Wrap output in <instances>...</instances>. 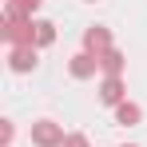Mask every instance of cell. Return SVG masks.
Returning a JSON list of instances; mask_svg holds the SVG:
<instances>
[{
	"label": "cell",
	"mask_w": 147,
	"mask_h": 147,
	"mask_svg": "<svg viewBox=\"0 0 147 147\" xmlns=\"http://www.w3.org/2000/svg\"><path fill=\"white\" fill-rule=\"evenodd\" d=\"M4 40H8V48L36 44V24L28 16H4Z\"/></svg>",
	"instance_id": "cell-1"
},
{
	"label": "cell",
	"mask_w": 147,
	"mask_h": 147,
	"mask_svg": "<svg viewBox=\"0 0 147 147\" xmlns=\"http://www.w3.org/2000/svg\"><path fill=\"white\" fill-rule=\"evenodd\" d=\"M64 127L60 123H52V119H40V123H32V143L36 147H64Z\"/></svg>",
	"instance_id": "cell-2"
},
{
	"label": "cell",
	"mask_w": 147,
	"mask_h": 147,
	"mask_svg": "<svg viewBox=\"0 0 147 147\" xmlns=\"http://www.w3.org/2000/svg\"><path fill=\"white\" fill-rule=\"evenodd\" d=\"M8 68H12V72H32V68H36V44L8 48Z\"/></svg>",
	"instance_id": "cell-3"
},
{
	"label": "cell",
	"mask_w": 147,
	"mask_h": 147,
	"mask_svg": "<svg viewBox=\"0 0 147 147\" xmlns=\"http://www.w3.org/2000/svg\"><path fill=\"white\" fill-rule=\"evenodd\" d=\"M107 48H111V32H107V28L92 24L88 32H84V52H92V56H103Z\"/></svg>",
	"instance_id": "cell-4"
},
{
	"label": "cell",
	"mask_w": 147,
	"mask_h": 147,
	"mask_svg": "<svg viewBox=\"0 0 147 147\" xmlns=\"http://www.w3.org/2000/svg\"><path fill=\"white\" fill-rule=\"evenodd\" d=\"M96 68H99V60L92 56V52H76L72 60H68V72H72L76 80H88V76H96Z\"/></svg>",
	"instance_id": "cell-5"
},
{
	"label": "cell",
	"mask_w": 147,
	"mask_h": 147,
	"mask_svg": "<svg viewBox=\"0 0 147 147\" xmlns=\"http://www.w3.org/2000/svg\"><path fill=\"white\" fill-rule=\"evenodd\" d=\"M99 103H107V107H119L123 103V76H107L99 84Z\"/></svg>",
	"instance_id": "cell-6"
},
{
	"label": "cell",
	"mask_w": 147,
	"mask_h": 147,
	"mask_svg": "<svg viewBox=\"0 0 147 147\" xmlns=\"http://www.w3.org/2000/svg\"><path fill=\"white\" fill-rule=\"evenodd\" d=\"M96 60H99V68L107 76H123V64H127V56H123L119 48H107L103 56H96Z\"/></svg>",
	"instance_id": "cell-7"
},
{
	"label": "cell",
	"mask_w": 147,
	"mask_h": 147,
	"mask_svg": "<svg viewBox=\"0 0 147 147\" xmlns=\"http://www.w3.org/2000/svg\"><path fill=\"white\" fill-rule=\"evenodd\" d=\"M115 119L127 123V127H135V123L143 119V107H139V103H131V99H123L119 107H115Z\"/></svg>",
	"instance_id": "cell-8"
},
{
	"label": "cell",
	"mask_w": 147,
	"mask_h": 147,
	"mask_svg": "<svg viewBox=\"0 0 147 147\" xmlns=\"http://www.w3.org/2000/svg\"><path fill=\"white\" fill-rule=\"evenodd\" d=\"M40 4H44V0H8V4H4V16H28V20H32V12H36Z\"/></svg>",
	"instance_id": "cell-9"
},
{
	"label": "cell",
	"mask_w": 147,
	"mask_h": 147,
	"mask_svg": "<svg viewBox=\"0 0 147 147\" xmlns=\"http://www.w3.org/2000/svg\"><path fill=\"white\" fill-rule=\"evenodd\" d=\"M56 40V24L52 20H36V48H48Z\"/></svg>",
	"instance_id": "cell-10"
},
{
	"label": "cell",
	"mask_w": 147,
	"mask_h": 147,
	"mask_svg": "<svg viewBox=\"0 0 147 147\" xmlns=\"http://www.w3.org/2000/svg\"><path fill=\"white\" fill-rule=\"evenodd\" d=\"M64 147H88V135H80V131H76V135L64 139Z\"/></svg>",
	"instance_id": "cell-11"
}]
</instances>
